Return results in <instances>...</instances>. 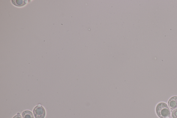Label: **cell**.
<instances>
[{"label":"cell","mask_w":177,"mask_h":118,"mask_svg":"<svg viewBox=\"0 0 177 118\" xmlns=\"http://www.w3.org/2000/svg\"><path fill=\"white\" fill-rule=\"evenodd\" d=\"M156 111L157 116L160 118H168L170 116V108L166 103L160 102L158 104Z\"/></svg>","instance_id":"cell-1"},{"label":"cell","mask_w":177,"mask_h":118,"mask_svg":"<svg viewBox=\"0 0 177 118\" xmlns=\"http://www.w3.org/2000/svg\"><path fill=\"white\" fill-rule=\"evenodd\" d=\"M28 1H24V0H20V1H12V2L15 6L18 7H22L25 5L27 3Z\"/></svg>","instance_id":"cell-4"},{"label":"cell","mask_w":177,"mask_h":118,"mask_svg":"<svg viewBox=\"0 0 177 118\" xmlns=\"http://www.w3.org/2000/svg\"><path fill=\"white\" fill-rule=\"evenodd\" d=\"M172 114L173 118H177V108L172 111Z\"/></svg>","instance_id":"cell-6"},{"label":"cell","mask_w":177,"mask_h":118,"mask_svg":"<svg viewBox=\"0 0 177 118\" xmlns=\"http://www.w3.org/2000/svg\"><path fill=\"white\" fill-rule=\"evenodd\" d=\"M33 112L35 118H44L46 116V111L40 105H38L34 108Z\"/></svg>","instance_id":"cell-2"},{"label":"cell","mask_w":177,"mask_h":118,"mask_svg":"<svg viewBox=\"0 0 177 118\" xmlns=\"http://www.w3.org/2000/svg\"><path fill=\"white\" fill-rule=\"evenodd\" d=\"M169 108L171 111H172L177 108V96H173L168 102Z\"/></svg>","instance_id":"cell-3"},{"label":"cell","mask_w":177,"mask_h":118,"mask_svg":"<svg viewBox=\"0 0 177 118\" xmlns=\"http://www.w3.org/2000/svg\"><path fill=\"white\" fill-rule=\"evenodd\" d=\"M23 118H34L32 112L29 111H24L22 114Z\"/></svg>","instance_id":"cell-5"},{"label":"cell","mask_w":177,"mask_h":118,"mask_svg":"<svg viewBox=\"0 0 177 118\" xmlns=\"http://www.w3.org/2000/svg\"><path fill=\"white\" fill-rule=\"evenodd\" d=\"M13 118H22V117L20 114H17Z\"/></svg>","instance_id":"cell-7"}]
</instances>
